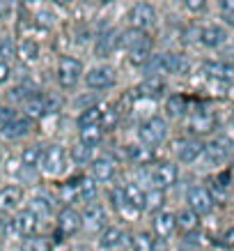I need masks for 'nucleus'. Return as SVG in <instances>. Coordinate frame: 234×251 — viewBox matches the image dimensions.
<instances>
[{
	"label": "nucleus",
	"mask_w": 234,
	"mask_h": 251,
	"mask_svg": "<svg viewBox=\"0 0 234 251\" xmlns=\"http://www.w3.org/2000/svg\"><path fill=\"white\" fill-rule=\"evenodd\" d=\"M124 240V233H122L117 226H106V228L101 230V237H99V244L104 247V249H113L117 244H122Z\"/></svg>",
	"instance_id": "obj_24"
},
{
	"label": "nucleus",
	"mask_w": 234,
	"mask_h": 251,
	"mask_svg": "<svg viewBox=\"0 0 234 251\" xmlns=\"http://www.w3.org/2000/svg\"><path fill=\"white\" fill-rule=\"evenodd\" d=\"M127 154H128V157H131L133 161H147V159L151 157L147 150H143V145H138V148H128Z\"/></svg>",
	"instance_id": "obj_43"
},
{
	"label": "nucleus",
	"mask_w": 234,
	"mask_h": 251,
	"mask_svg": "<svg viewBox=\"0 0 234 251\" xmlns=\"http://www.w3.org/2000/svg\"><path fill=\"white\" fill-rule=\"evenodd\" d=\"M197 224H200V217H197L193 210H181L179 217H177V226H179V230H184V233H193V230L197 228Z\"/></svg>",
	"instance_id": "obj_30"
},
{
	"label": "nucleus",
	"mask_w": 234,
	"mask_h": 251,
	"mask_svg": "<svg viewBox=\"0 0 234 251\" xmlns=\"http://www.w3.org/2000/svg\"><path fill=\"white\" fill-rule=\"evenodd\" d=\"M202 69H204V74H207L209 78H213V81H223V83H227V81H234V67H232V65L207 60L202 65Z\"/></svg>",
	"instance_id": "obj_12"
},
{
	"label": "nucleus",
	"mask_w": 234,
	"mask_h": 251,
	"mask_svg": "<svg viewBox=\"0 0 234 251\" xmlns=\"http://www.w3.org/2000/svg\"><path fill=\"white\" fill-rule=\"evenodd\" d=\"M151 251H168L166 240H156V242H154V247H151Z\"/></svg>",
	"instance_id": "obj_48"
},
{
	"label": "nucleus",
	"mask_w": 234,
	"mask_h": 251,
	"mask_svg": "<svg viewBox=\"0 0 234 251\" xmlns=\"http://www.w3.org/2000/svg\"><path fill=\"white\" fill-rule=\"evenodd\" d=\"M220 14L230 25H234V2L232 0H223L220 2Z\"/></svg>",
	"instance_id": "obj_42"
},
{
	"label": "nucleus",
	"mask_w": 234,
	"mask_h": 251,
	"mask_svg": "<svg viewBox=\"0 0 234 251\" xmlns=\"http://www.w3.org/2000/svg\"><path fill=\"white\" fill-rule=\"evenodd\" d=\"M147 177H149V184L154 187V189H168V187H172L174 182H177V166L174 164H156L154 168H145L143 171ZM140 173V175H143Z\"/></svg>",
	"instance_id": "obj_1"
},
{
	"label": "nucleus",
	"mask_w": 234,
	"mask_h": 251,
	"mask_svg": "<svg viewBox=\"0 0 234 251\" xmlns=\"http://www.w3.org/2000/svg\"><path fill=\"white\" fill-rule=\"evenodd\" d=\"M147 37L145 32H140V30H124V32H120L117 35V49H127V51H131V49H136L143 39Z\"/></svg>",
	"instance_id": "obj_23"
},
{
	"label": "nucleus",
	"mask_w": 234,
	"mask_h": 251,
	"mask_svg": "<svg viewBox=\"0 0 234 251\" xmlns=\"http://www.w3.org/2000/svg\"><path fill=\"white\" fill-rule=\"evenodd\" d=\"M42 168H44L46 175H60L64 171V150H62L60 145H51V148H46L44 152H42Z\"/></svg>",
	"instance_id": "obj_7"
},
{
	"label": "nucleus",
	"mask_w": 234,
	"mask_h": 251,
	"mask_svg": "<svg viewBox=\"0 0 234 251\" xmlns=\"http://www.w3.org/2000/svg\"><path fill=\"white\" fill-rule=\"evenodd\" d=\"M83 226V221H81V214L76 212L74 207H62V212L58 214V233L62 235H76L78 230Z\"/></svg>",
	"instance_id": "obj_10"
},
{
	"label": "nucleus",
	"mask_w": 234,
	"mask_h": 251,
	"mask_svg": "<svg viewBox=\"0 0 234 251\" xmlns=\"http://www.w3.org/2000/svg\"><path fill=\"white\" fill-rule=\"evenodd\" d=\"M128 23H131L133 30H140V32L149 30V28H154V23H156V12L147 2H138L128 12Z\"/></svg>",
	"instance_id": "obj_5"
},
{
	"label": "nucleus",
	"mask_w": 234,
	"mask_h": 251,
	"mask_svg": "<svg viewBox=\"0 0 234 251\" xmlns=\"http://www.w3.org/2000/svg\"><path fill=\"white\" fill-rule=\"evenodd\" d=\"M232 125H234V111H232Z\"/></svg>",
	"instance_id": "obj_50"
},
{
	"label": "nucleus",
	"mask_w": 234,
	"mask_h": 251,
	"mask_svg": "<svg viewBox=\"0 0 234 251\" xmlns=\"http://www.w3.org/2000/svg\"><path fill=\"white\" fill-rule=\"evenodd\" d=\"M19 53H21L23 60L30 62V60H35V58L39 55V49H37V44H35V42H30V39H28V42H23V44H21Z\"/></svg>",
	"instance_id": "obj_39"
},
{
	"label": "nucleus",
	"mask_w": 234,
	"mask_h": 251,
	"mask_svg": "<svg viewBox=\"0 0 234 251\" xmlns=\"http://www.w3.org/2000/svg\"><path fill=\"white\" fill-rule=\"evenodd\" d=\"M161 203H163V191L154 189L147 194V207H145V210H159Z\"/></svg>",
	"instance_id": "obj_40"
},
{
	"label": "nucleus",
	"mask_w": 234,
	"mask_h": 251,
	"mask_svg": "<svg viewBox=\"0 0 234 251\" xmlns=\"http://www.w3.org/2000/svg\"><path fill=\"white\" fill-rule=\"evenodd\" d=\"M92 173H94V177H97L99 182H110V180H115L117 166H115L113 157H99V159H94Z\"/></svg>",
	"instance_id": "obj_14"
},
{
	"label": "nucleus",
	"mask_w": 234,
	"mask_h": 251,
	"mask_svg": "<svg viewBox=\"0 0 234 251\" xmlns=\"http://www.w3.org/2000/svg\"><path fill=\"white\" fill-rule=\"evenodd\" d=\"M230 152H232V141L227 136H218V138H213V141H209V143L204 145V157L209 161H213V164L225 161Z\"/></svg>",
	"instance_id": "obj_9"
},
{
	"label": "nucleus",
	"mask_w": 234,
	"mask_h": 251,
	"mask_svg": "<svg viewBox=\"0 0 234 251\" xmlns=\"http://www.w3.org/2000/svg\"><path fill=\"white\" fill-rule=\"evenodd\" d=\"M149 53H151V42H149V37H145L136 49L128 51V60L133 62V65H145V62L149 60Z\"/></svg>",
	"instance_id": "obj_26"
},
{
	"label": "nucleus",
	"mask_w": 234,
	"mask_h": 251,
	"mask_svg": "<svg viewBox=\"0 0 234 251\" xmlns=\"http://www.w3.org/2000/svg\"><path fill=\"white\" fill-rule=\"evenodd\" d=\"M71 159H74L76 164H85L87 159H92V148H87V145H83V143H76L74 148H71Z\"/></svg>",
	"instance_id": "obj_37"
},
{
	"label": "nucleus",
	"mask_w": 234,
	"mask_h": 251,
	"mask_svg": "<svg viewBox=\"0 0 234 251\" xmlns=\"http://www.w3.org/2000/svg\"><path fill=\"white\" fill-rule=\"evenodd\" d=\"M101 120H104V111H101L99 106H90L87 111H83V113H81V118H78V129L101 125Z\"/></svg>",
	"instance_id": "obj_27"
},
{
	"label": "nucleus",
	"mask_w": 234,
	"mask_h": 251,
	"mask_svg": "<svg viewBox=\"0 0 234 251\" xmlns=\"http://www.w3.org/2000/svg\"><path fill=\"white\" fill-rule=\"evenodd\" d=\"M32 127V120L30 118H16L14 122H9L7 127L0 129V136L7 138V141H14V138H23Z\"/></svg>",
	"instance_id": "obj_17"
},
{
	"label": "nucleus",
	"mask_w": 234,
	"mask_h": 251,
	"mask_svg": "<svg viewBox=\"0 0 234 251\" xmlns=\"http://www.w3.org/2000/svg\"><path fill=\"white\" fill-rule=\"evenodd\" d=\"M122 191H124V198L128 201V205L133 207V210H145L147 207V194H145L138 184H127V187H122Z\"/></svg>",
	"instance_id": "obj_21"
},
{
	"label": "nucleus",
	"mask_w": 234,
	"mask_h": 251,
	"mask_svg": "<svg viewBox=\"0 0 234 251\" xmlns=\"http://www.w3.org/2000/svg\"><path fill=\"white\" fill-rule=\"evenodd\" d=\"M0 55H2V58H9V55H14V49H12V42H9V39H5V42L0 44Z\"/></svg>",
	"instance_id": "obj_45"
},
{
	"label": "nucleus",
	"mask_w": 234,
	"mask_h": 251,
	"mask_svg": "<svg viewBox=\"0 0 234 251\" xmlns=\"http://www.w3.org/2000/svg\"><path fill=\"white\" fill-rule=\"evenodd\" d=\"M23 191L16 184H7V187H0V212H12L19 203H21Z\"/></svg>",
	"instance_id": "obj_15"
},
{
	"label": "nucleus",
	"mask_w": 234,
	"mask_h": 251,
	"mask_svg": "<svg viewBox=\"0 0 234 251\" xmlns=\"http://www.w3.org/2000/svg\"><path fill=\"white\" fill-rule=\"evenodd\" d=\"M191 129L197 131V134H207V131H212L213 129V115L200 108V111L193 115V120H191Z\"/></svg>",
	"instance_id": "obj_25"
},
{
	"label": "nucleus",
	"mask_w": 234,
	"mask_h": 251,
	"mask_svg": "<svg viewBox=\"0 0 234 251\" xmlns=\"http://www.w3.org/2000/svg\"><path fill=\"white\" fill-rule=\"evenodd\" d=\"M23 108H25V118L35 120V118H42V115L48 113L51 104H48V99H46V97H42V95H35L32 99H28V101L23 104Z\"/></svg>",
	"instance_id": "obj_20"
},
{
	"label": "nucleus",
	"mask_w": 234,
	"mask_h": 251,
	"mask_svg": "<svg viewBox=\"0 0 234 251\" xmlns=\"http://www.w3.org/2000/svg\"><path fill=\"white\" fill-rule=\"evenodd\" d=\"M16 120V111L12 106H0V129Z\"/></svg>",
	"instance_id": "obj_41"
},
{
	"label": "nucleus",
	"mask_w": 234,
	"mask_h": 251,
	"mask_svg": "<svg viewBox=\"0 0 234 251\" xmlns=\"http://www.w3.org/2000/svg\"><path fill=\"white\" fill-rule=\"evenodd\" d=\"M104 138V127L101 125H94V127H85L81 129V143L87 145V148H94V145L101 143Z\"/></svg>",
	"instance_id": "obj_29"
},
{
	"label": "nucleus",
	"mask_w": 234,
	"mask_h": 251,
	"mask_svg": "<svg viewBox=\"0 0 234 251\" xmlns=\"http://www.w3.org/2000/svg\"><path fill=\"white\" fill-rule=\"evenodd\" d=\"M113 49H117V32L108 30L106 35H101V37L97 39V55L104 58V55H108Z\"/></svg>",
	"instance_id": "obj_28"
},
{
	"label": "nucleus",
	"mask_w": 234,
	"mask_h": 251,
	"mask_svg": "<svg viewBox=\"0 0 234 251\" xmlns=\"http://www.w3.org/2000/svg\"><path fill=\"white\" fill-rule=\"evenodd\" d=\"M186 7L193 9V12H204V9H207V2H204V0H186Z\"/></svg>",
	"instance_id": "obj_44"
},
{
	"label": "nucleus",
	"mask_w": 234,
	"mask_h": 251,
	"mask_svg": "<svg viewBox=\"0 0 234 251\" xmlns=\"http://www.w3.org/2000/svg\"><path fill=\"white\" fill-rule=\"evenodd\" d=\"M225 39H227V32L223 30L220 25H207V28L200 30V42H202L204 46H209V49L220 46Z\"/></svg>",
	"instance_id": "obj_18"
},
{
	"label": "nucleus",
	"mask_w": 234,
	"mask_h": 251,
	"mask_svg": "<svg viewBox=\"0 0 234 251\" xmlns=\"http://www.w3.org/2000/svg\"><path fill=\"white\" fill-rule=\"evenodd\" d=\"M7 78H9V65L5 60H0V85L5 83Z\"/></svg>",
	"instance_id": "obj_46"
},
{
	"label": "nucleus",
	"mask_w": 234,
	"mask_h": 251,
	"mask_svg": "<svg viewBox=\"0 0 234 251\" xmlns=\"http://www.w3.org/2000/svg\"><path fill=\"white\" fill-rule=\"evenodd\" d=\"M30 212H32V214H37V217H51V212H53V203H51L48 198H44V196L32 198Z\"/></svg>",
	"instance_id": "obj_33"
},
{
	"label": "nucleus",
	"mask_w": 234,
	"mask_h": 251,
	"mask_svg": "<svg viewBox=\"0 0 234 251\" xmlns=\"http://www.w3.org/2000/svg\"><path fill=\"white\" fill-rule=\"evenodd\" d=\"M174 228H177V217H174L172 212H156V217H154V233L159 235V240H166V237H170L174 233Z\"/></svg>",
	"instance_id": "obj_13"
},
{
	"label": "nucleus",
	"mask_w": 234,
	"mask_h": 251,
	"mask_svg": "<svg viewBox=\"0 0 234 251\" xmlns=\"http://www.w3.org/2000/svg\"><path fill=\"white\" fill-rule=\"evenodd\" d=\"M37 224H39V217L32 214L30 210H23L14 217V219L7 224V233L9 235H21V237H32V233L37 230Z\"/></svg>",
	"instance_id": "obj_4"
},
{
	"label": "nucleus",
	"mask_w": 234,
	"mask_h": 251,
	"mask_svg": "<svg viewBox=\"0 0 234 251\" xmlns=\"http://www.w3.org/2000/svg\"><path fill=\"white\" fill-rule=\"evenodd\" d=\"M115 78H117L115 76V69L101 65V67H94L87 72L85 83H87V88H92V90H106V88H113L115 85Z\"/></svg>",
	"instance_id": "obj_8"
},
{
	"label": "nucleus",
	"mask_w": 234,
	"mask_h": 251,
	"mask_svg": "<svg viewBox=\"0 0 234 251\" xmlns=\"http://www.w3.org/2000/svg\"><path fill=\"white\" fill-rule=\"evenodd\" d=\"M74 184H76V194H78V198H83L85 203L97 196V182H94L92 177H87V175H78V177L74 180Z\"/></svg>",
	"instance_id": "obj_22"
},
{
	"label": "nucleus",
	"mask_w": 234,
	"mask_h": 251,
	"mask_svg": "<svg viewBox=\"0 0 234 251\" xmlns=\"http://www.w3.org/2000/svg\"><path fill=\"white\" fill-rule=\"evenodd\" d=\"M83 74V65L81 60H76L71 55H62L60 62H58V81H60L62 88H74L78 83V78Z\"/></svg>",
	"instance_id": "obj_3"
},
{
	"label": "nucleus",
	"mask_w": 234,
	"mask_h": 251,
	"mask_svg": "<svg viewBox=\"0 0 234 251\" xmlns=\"http://www.w3.org/2000/svg\"><path fill=\"white\" fill-rule=\"evenodd\" d=\"M23 251H51V242L46 240V237H28L21 247Z\"/></svg>",
	"instance_id": "obj_35"
},
{
	"label": "nucleus",
	"mask_w": 234,
	"mask_h": 251,
	"mask_svg": "<svg viewBox=\"0 0 234 251\" xmlns=\"http://www.w3.org/2000/svg\"><path fill=\"white\" fill-rule=\"evenodd\" d=\"M42 161V148L39 145H32V148H28L25 152H23V157H21V164L25 168H35Z\"/></svg>",
	"instance_id": "obj_34"
},
{
	"label": "nucleus",
	"mask_w": 234,
	"mask_h": 251,
	"mask_svg": "<svg viewBox=\"0 0 234 251\" xmlns=\"http://www.w3.org/2000/svg\"><path fill=\"white\" fill-rule=\"evenodd\" d=\"M166 111H168L170 118H181V115L186 113V97H181V95H172V97H168Z\"/></svg>",
	"instance_id": "obj_31"
},
{
	"label": "nucleus",
	"mask_w": 234,
	"mask_h": 251,
	"mask_svg": "<svg viewBox=\"0 0 234 251\" xmlns=\"http://www.w3.org/2000/svg\"><path fill=\"white\" fill-rule=\"evenodd\" d=\"M189 210H193L197 217H202V214H212L213 196L204 189V187H200V184L191 187L189 189Z\"/></svg>",
	"instance_id": "obj_6"
},
{
	"label": "nucleus",
	"mask_w": 234,
	"mask_h": 251,
	"mask_svg": "<svg viewBox=\"0 0 234 251\" xmlns=\"http://www.w3.org/2000/svg\"><path fill=\"white\" fill-rule=\"evenodd\" d=\"M35 95H37V92L32 90L28 83H25V85H19V88H14V90H9V97H12V99H23V104H25L28 99H32Z\"/></svg>",
	"instance_id": "obj_38"
},
{
	"label": "nucleus",
	"mask_w": 234,
	"mask_h": 251,
	"mask_svg": "<svg viewBox=\"0 0 234 251\" xmlns=\"http://www.w3.org/2000/svg\"><path fill=\"white\" fill-rule=\"evenodd\" d=\"M218 184L227 187V184H230V173H220V175H218Z\"/></svg>",
	"instance_id": "obj_49"
},
{
	"label": "nucleus",
	"mask_w": 234,
	"mask_h": 251,
	"mask_svg": "<svg viewBox=\"0 0 234 251\" xmlns=\"http://www.w3.org/2000/svg\"><path fill=\"white\" fill-rule=\"evenodd\" d=\"M166 90V81L161 76H147L143 83L138 85V95L140 97H161Z\"/></svg>",
	"instance_id": "obj_19"
},
{
	"label": "nucleus",
	"mask_w": 234,
	"mask_h": 251,
	"mask_svg": "<svg viewBox=\"0 0 234 251\" xmlns=\"http://www.w3.org/2000/svg\"><path fill=\"white\" fill-rule=\"evenodd\" d=\"M223 244L225 247H234V228H227L223 233Z\"/></svg>",
	"instance_id": "obj_47"
},
{
	"label": "nucleus",
	"mask_w": 234,
	"mask_h": 251,
	"mask_svg": "<svg viewBox=\"0 0 234 251\" xmlns=\"http://www.w3.org/2000/svg\"><path fill=\"white\" fill-rule=\"evenodd\" d=\"M204 154V145L197 143V141H184V143L177 148V159L181 164H193Z\"/></svg>",
	"instance_id": "obj_16"
},
{
	"label": "nucleus",
	"mask_w": 234,
	"mask_h": 251,
	"mask_svg": "<svg viewBox=\"0 0 234 251\" xmlns=\"http://www.w3.org/2000/svg\"><path fill=\"white\" fill-rule=\"evenodd\" d=\"M151 247H154V240L147 233H136L131 237V249L133 251H151Z\"/></svg>",
	"instance_id": "obj_36"
},
{
	"label": "nucleus",
	"mask_w": 234,
	"mask_h": 251,
	"mask_svg": "<svg viewBox=\"0 0 234 251\" xmlns=\"http://www.w3.org/2000/svg\"><path fill=\"white\" fill-rule=\"evenodd\" d=\"M110 201H113V205L117 207V212H120L122 217H124V214H127V217H136L138 210H133V207L128 205V201L124 198V191L122 189H115L113 194H110Z\"/></svg>",
	"instance_id": "obj_32"
},
{
	"label": "nucleus",
	"mask_w": 234,
	"mask_h": 251,
	"mask_svg": "<svg viewBox=\"0 0 234 251\" xmlns=\"http://www.w3.org/2000/svg\"><path fill=\"white\" fill-rule=\"evenodd\" d=\"M81 221H83L85 228L90 230H99L106 226V210L104 205H99V203H90V205L85 207V212L81 214Z\"/></svg>",
	"instance_id": "obj_11"
},
{
	"label": "nucleus",
	"mask_w": 234,
	"mask_h": 251,
	"mask_svg": "<svg viewBox=\"0 0 234 251\" xmlns=\"http://www.w3.org/2000/svg\"><path fill=\"white\" fill-rule=\"evenodd\" d=\"M166 136H168V125H166V120H161V118H149V120L138 129L140 145H159L166 141Z\"/></svg>",
	"instance_id": "obj_2"
}]
</instances>
